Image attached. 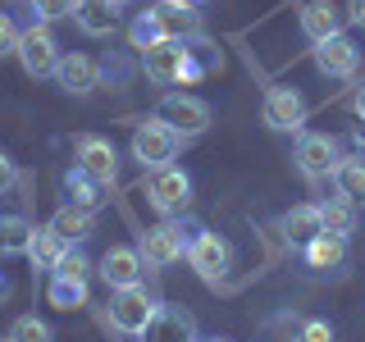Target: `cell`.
Listing matches in <instances>:
<instances>
[{"mask_svg":"<svg viewBox=\"0 0 365 342\" xmlns=\"http://www.w3.org/2000/svg\"><path fill=\"white\" fill-rule=\"evenodd\" d=\"M210 46H187V41H160L155 51L142 55L146 78L155 87H174V83H197L201 73H210L215 60H201Z\"/></svg>","mask_w":365,"mask_h":342,"instance_id":"obj_1","label":"cell"},{"mask_svg":"<svg viewBox=\"0 0 365 342\" xmlns=\"http://www.w3.org/2000/svg\"><path fill=\"white\" fill-rule=\"evenodd\" d=\"M192 237H197V228H182V219H165V224L146 228L142 242H137V251H142L146 269H169L174 260L187 256Z\"/></svg>","mask_w":365,"mask_h":342,"instance_id":"obj_2","label":"cell"},{"mask_svg":"<svg viewBox=\"0 0 365 342\" xmlns=\"http://www.w3.org/2000/svg\"><path fill=\"white\" fill-rule=\"evenodd\" d=\"M155 311H160V301L142 288V283H137V288H119L110 296V328L123 333V338H142L146 324L155 319Z\"/></svg>","mask_w":365,"mask_h":342,"instance_id":"obj_3","label":"cell"},{"mask_svg":"<svg viewBox=\"0 0 365 342\" xmlns=\"http://www.w3.org/2000/svg\"><path fill=\"white\" fill-rule=\"evenodd\" d=\"M178 146H182V137L160 119H146V123L133 128V160L142 169H165L169 160L178 155Z\"/></svg>","mask_w":365,"mask_h":342,"instance_id":"obj_4","label":"cell"},{"mask_svg":"<svg viewBox=\"0 0 365 342\" xmlns=\"http://www.w3.org/2000/svg\"><path fill=\"white\" fill-rule=\"evenodd\" d=\"M146 201H151L165 219H174V214H182L187 201H192V178L182 174L178 165L151 169V174H146Z\"/></svg>","mask_w":365,"mask_h":342,"instance_id":"obj_5","label":"cell"},{"mask_svg":"<svg viewBox=\"0 0 365 342\" xmlns=\"http://www.w3.org/2000/svg\"><path fill=\"white\" fill-rule=\"evenodd\" d=\"M155 119L169 123V128L187 142V137H201L205 128H210V105H205L201 96H187V91H169V96L160 100Z\"/></svg>","mask_w":365,"mask_h":342,"instance_id":"obj_6","label":"cell"},{"mask_svg":"<svg viewBox=\"0 0 365 342\" xmlns=\"http://www.w3.org/2000/svg\"><path fill=\"white\" fill-rule=\"evenodd\" d=\"M228 260H233V251H228L224 237L210 233V228H197V237H192V247H187V265L197 269V279L220 288L224 274H228Z\"/></svg>","mask_w":365,"mask_h":342,"instance_id":"obj_7","label":"cell"},{"mask_svg":"<svg viewBox=\"0 0 365 342\" xmlns=\"http://www.w3.org/2000/svg\"><path fill=\"white\" fill-rule=\"evenodd\" d=\"M19 60L28 68V78H55V68H60V41L51 37V28L46 23H32L28 32H23L19 41Z\"/></svg>","mask_w":365,"mask_h":342,"instance_id":"obj_8","label":"cell"},{"mask_svg":"<svg viewBox=\"0 0 365 342\" xmlns=\"http://www.w3.org/2000/svg\"><path fill=\"white\" fill-rule=\"evenodd\" d=\"M338 142L329 133H302V142H297V169H302L306 178H334L338 169Z\"/></svg>","mask_w":365,"mask_h":342,"instance_id":"obj_9","label":"cell"},{"mask_svg":"<svg viewBox=\"0 0 365 342\" xmlns=\"http://www.w3.org/2000/svg\"><path fill=\"white\" fill-rule=\"evenodd\" d=\"M260 114H265V123H269L274 133H297L306 123V100H302V91H297V87H269Z\"/></svg>","mask_w":365,"mask_h":342,"instance_id":"obj_10","label":"cell"},{"mask_svg":"<svg viewBox=\"0 0 365 342\" xmlns=\"http://www.w3.org/2000/svg\"><path fill=\"white\" fill-rule=\"evenodd\" d=\"M151 14H155L160 32H165L169 41H192V37H201V14H197V5H192V0H155Z\"/></svg>","mask_w":365,"mask_h":342,"instance_id":"obj_11","label":"cell"},{"mask_svg":"<svg viewBox=\"0 0 365 342\" xmlns=\"http://www.w3.org/2000/svg\"><path fill=\"white\" fill-rule=\"evenodd\" d=\"M142 274H146V260H142V251H137V247H110L106 256H101V279H106L110 292L137 288Z\"/></svg>","mask_w":365,"mask_h":342,"instance_id":"obj_12","label":"cell"},{"mask_svg":"<svg viewBox=\"0 0 365 342\" xmlns=\"http://www.w3.org/2000/svg\"><path fill=\"white\" fill-rule=\"evenodd\" d=\"M142 342H201L197 338V319L187 306H160L155 319L146 324Z\"/></svg>","mask_w":365,"mask_h":342,"instance_id":"obj_13","label":"cell"},{"mask_svg":"<svg viewBox=\"0 0 365 342\" xmlns=\"http://www.w3.org/2000/svg\"><path fill=\"white\" fill-rule=\"evenodd\" d=\"M315 68L324 78H351L356 73V64H361V51H356V41L342 32V37H329V41H319L315 46Z\"/></svg>","mask_w":365,"mask_h":342,"instance_id":"obj_14","label":"cell"},{"mask_svg":"<svg viewBox=\"0 0 365 342\" xmlns=\"http://www.w3.org/2000/svg\"><path fill=\"white\" fill-rule=\"evenodd\" d=\"M78 169L110 187V182L119 178V155H114V146L106 137H78Z\"/></svg>","mask_w":365,"mask_h":342,"instance_id":"obj_15","label":"cell"},{"mask_svg":"<svg viewBox=\"0 0 365 342\" xmlns=\"http://www.w3.org/2000/svg\"><path fill=\"white\" fill-rule=\"evenodd\" d=\"M342 23H347V9H338L334 0H311V5L302 9V32L315 46L329 41V37H342Z\"/></svg>","mask_w":365,"mask_h":342,"instance_id":"obj_16","label":"cell"},{"mask_svg":"<svg viewBox=\"0 0 365 342\" xmlns=\"http://www.w3.org/2000/svg\"><path fill=\"white\" fill-rule=\"evenodd\" d=\"M55 83H60L68 96H91V91L101 87V68H96V60H87V55H64L60 68H55Z\"/></svg>","mask_w":365,"mask_h":342,"instance_id":"obj_17","label":"cell"},{"mask_svg":"<svg viewBox=\"0 0 365 342\" xmlns=\"http://www.w3.org/2000/svg\"><path fill=\"white\" fill-rule=\"evenodd\" d=\"M319 233H324V214H319L315 201H302V205H292V210L283 214V237H288V247L306 251Z\"/></svg>","mask_w":365,"mask_h":342,"instance_id":"obj_18","label":"cell"},{"mask_svg":"<svg viewBox=\"0 0 365 342\" xmlns=\"http://www.w3.org/2000/svg\"><path fill=\"white\" fill-rule=\"evenodd\" d=\"M73 23L87 37H110L119 23V5L114 0H73Z\"/></svg>","mask_w":365,"mask_h":342,"instance_id":"obj_19","label":"cell"},{"mask_svg":"<svg viewBox=\"0 0 365 342\" xmlns=\"http://www.w3.org/2000/svg\"><path fill=\"white\" fill-rule=\"evenodd\" d=\"M64 192H68V205H73V210H101V205H106V182H96V178H87L83 169H68L64 174Z\"/></svg>","mask_w":365,"mask_h":342,"instance_id":"obj_20","label":"cell"},{"mask_svg":"<svg viewBox=\"0 0 365 342\" xmlns=\"http://www.w3.org/2000/svg\"><path fill=\"white\" fill-rule=\"evenodd\" d=\"M64 256H68V242L64 237H55L51 228H37L32 233V247H28V260H32V269H41V274H55L64 265Z\"/></svg>","mask_w":365,"mask_h":342,"instance_id":"obj_21","label":"cell"},{"mask_svg":"<svg viewBox=\"0 0 365 342\" xmlns=\"http://www.w3.org/2000/svg\"><path fill=\"white\" fill-rule=\"evenodd\" d=\"M46 228H51L55 237H64L68 247H83L87 237H91V214H87V210H73V205H60V210L51 214V224H46Z\"/></svg>","mask_w":365,"mask_h":342,"instance_id":"obj_22","label":"cell"},{"mask_svg":"<svg viewBox=\"0 0 365 342\" xmlns=\"http://www.w3.org/2000/svg\"><path fill=\"white\" fill-rule=\"evenodd\" d=\"M302 256H306V265H311V269H342V265H347V237L319 233Z\"/></svg>","mask_w":365,"mask_h":342,"instance_id":"obj_23","label":"cell"},{"mask_svg":"<svg viewBox=\"0 0 365 342\" xmlns=\"http://www.w3.org/2000/svg\"><path fill=\"white\" fill-rule=\"evenodd\" d=\"M32 228L23 214H0V260H9V256H28V247H32Z\"/></svg>","mask_w":365,"mask_h":342,"instance_id":"obj_24","label":"cell"},{"mask_svg":"<svg viewBox=\"0 0 365 342\" xmlns=\"http://www.w3.org/2000/svg\"><path fill=\"white\" fill-rule=\"evenodd\" d=\"M334 182H338V197L361 205L365 201V160L361 155H342L338 169H334Z\"/></svg>","mask_w":365,"mask_h":342,"instance_id":"obj_25","label":"cell"},{"mask_svg":"<svg viewBox=\"0 0 365 342\" xmlns=\"http://www.w3.org/2000/svg\"><path fill=\"white\" fill-rule=\"evenodd\" d=\"M55 311H83L87 306V279H68V274H51V288H46Z\"/></svg>","mask_w":365,"mask_h":342,"instance_id":"obj_26","label":"cell"},{"mask_svg":"<svg viewBox=\"0 0 365 342\" xmlns=\"http://www.w3.org/2000/svg\"><path fill=\"white\" fill-rule=\"evenodd\" d=\"M319 214H324V233H334V237H351V233H356V205H351V201L329 197V201H319Z\"/></svg>","mask_w":365,"mask_h":342,"instance_id":"obj_27","label":"cell"},{"mask_svg":"<svg viewBox=\"0 0 365 342\" xmlns=\"http://www.w3.org/2000/svg\"><path fill=\"white\" fill-rule=\"evenodd\" d=\"M128 41H133V51H155L160 41H169L165 32H160V23H155V14L146 9V14H137V23H133V32H128Z\"/></svg>","mask_w":365,"mask_h":342,"instance_id":"obj_28","label":"cell"},{"mask_svg":"<svg viewBox=\"0 0 365 342\" xmlns=\"http://www.w3.org/2000/svg\"><path fill=\"white\" fill-rule=\"evenodd\" d=\"M9 342H55V333H51V324H46V319L19 315L14 328H9Z\"/></svg>","mask_w":365,"mask_h":342,"instance_id":"obj_29","label":"cell"},{"mask_svg":"<svg viewBox=\"0 0 365 342\" xmlns=\"http://www.w3.org/2000/svg\"><path fill=\"white\" fill-rule=\"evenodd\" d=\"M41 23H55V19H73V0H32Z\"/></svg>","mask_w":365,"mask_h":342,"instance_id":"obj_30","label":"cell"},{"mask_svg":"<svg viewBox=\"0 0 365 342\" xmlns=\"http://www.w3.org/2000/svg\"><path fill=\"white\" fill-rule=\"evenodd\" d=\"M55 274H68V279H87V274H91V260H87V251H83V247H68L64 265L55 269Z\"/></svg>","mask_w":365,"mask_h":342,"instance_id":"obj_31","label":"cell"},{"mask_svg":"<svg viewBox=\"0 0 365 342\" xmlns=\"http://www.w3.org/2000/svg\"><path fill=\"white\" fill-rule=\"evenodd\" d=\"M19 41H23L19 23L9 14H0V60H5V55H19Z\"/></svg>","mask_w":365,"mask_h":342,"instance_id":"obj_32","label":"cell"},{"mask_svg":"<svg viewBox=\"0 0 365 342\" xmlns=\"http://www.w3.org/2000/svg\"><path fill=\"white\" fill-rule=\"evenodd\" d=\"M302 342H334V328H329V319H311V324L302 328Z\"/></svg>","mask_w":365,"mask_h":342,"instance_id":"obj_33","label":"cell"},{"mask_svg":"<svg viewBox=\"0 0 365 342\" xmlns=\"http://www.w3.org/2000/svg\"><path fill=\"white\" fill-rule=\"evenodd\" d=\"M14 182H19V169H14V160H9V151H0V197H5Z\"/></svg>","mask_w":365,"mask_h":342,"instance_id":"obj_34","label":"cell"},{"mask_svg":"<svg viewBox=\"0 0 365 342\" xmlns=\"http://www.w3.org/2000/svg\"><path fill=\"white\" fill-rule=\"evenodd\" d=\"M347 23L365 28V0H347Z\"/></svg>","mask_w":365,"mask_h":342,"instance_id":"obj_35","label":"cell"},{"mask_svg":"<svg viewBox=\"0 0 365 342\" xmlns=\"http://www.w3.org/2000/svg\"><path fill=\"white\" fill-rule=\"evenodd\" d=\"M351 146H356V155L365 160V123H361V119L351 123Z\"/></svg>","mask_w":365,"mask_h":342,"instance_id":"obj_36","label":"cell"},{"mask_svg":"<svg viewBox=\"0 0 365 342\" xmlns=\"http://www.w3.org/2000/svg\"><path fill=\"white\" fill-rule=\"evenodd\" d=\"M351 114H356V119L365 123V83H361L356 91H351Z\"/></svg>","mask_w":365,"mask_h":342,"instance_id":"obj_37","label":"cell"},{"mask_svg":"<svg viewBox=\"0 0 365 342\" xmlns=\"http://www.w3.org/2000/svg\"><path fill=\"white\" fill-rule=\"evenodd\" d=\"M5 296H9V283H5V274H0V301H5Z\"/></svg>","mask_w":365,"mask_h":342,"instance_id":"obj_38","label":"cell"},{"mask_svg":"<svg viewBox=\"0 0 365 342\" xmlns=\"http://www.w3.org/2000/svg\"><path fill=\"white\" fill-rule=\"evenodd\" d=\"M201 342H228V338H201Z\"/></svg>","mask_w":365,"mask_h":342,"instance_id":"obj_39","label":"cell"},{"mask_svg":"<svg viewBox=\"0 0 365 342\" xmlns=\"http://www.w3.org/2000/svg\"><path fill=\"white\" fill-rule=\"evenodd\" d=\"M114 5H133V0H114Z\"/></svg>","mask_w":365,"mask_h":342,"instance_id":"obj_40","label":"cell"},{"mask_svg":"<svg viewBox=\"0 0 365 342\" xmlns=\"http://www.w3.org/2000/svg\"><path fill=\"white\" fill-rule=\"evenodd\" d=\"M192 5H197V0H192Z\"/></svg>","mask_w":365,"mask_h":342,"instance_id":"obj_41","label":"cell"}]
</instances>
